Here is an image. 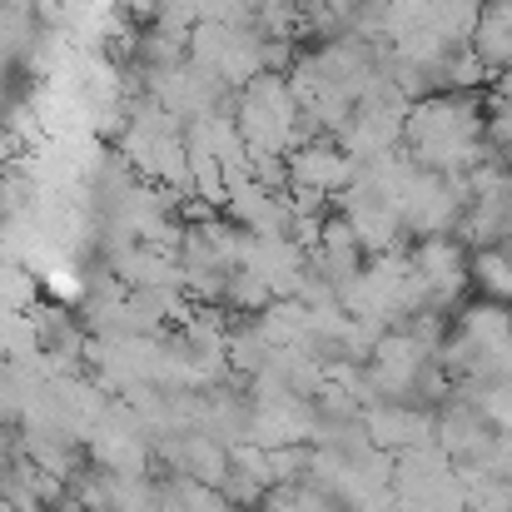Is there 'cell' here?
<instances>
[{"label": "cell", "instance_id": "6da1fadb", "mask_svg": "<svg viewBox=\"0 0 512 512\" xmlns=\"http://www.w3.org/2000/svg\"><path fill=\"white\" fill-rule=\"evenodd\" d=\"M403 130H408L413 150H418L428 165L453 170V165H463L468 155H478V130H483V120H478V110H473L468 100H453V95H448V100L418 105Z\"/></svg>", "mask_w": 512, "mask_h": 512}, {"label": "cell", "instance_id": "7a4b0ae2", "mask_svg": "<svg viewBox=\"0 0 512 512\" xmlns=\"http://www.w3.org/2000/svg\"><path fill=\"white\" fill-rule=\"evenodd\" d=\"M294 179H304V184H343L348 165H343L339 155H329V150H304L294 160Z\"/></svg>", "mask_w": 512, "mask_h": 512}]
</instances>
